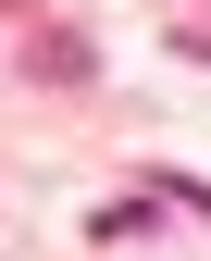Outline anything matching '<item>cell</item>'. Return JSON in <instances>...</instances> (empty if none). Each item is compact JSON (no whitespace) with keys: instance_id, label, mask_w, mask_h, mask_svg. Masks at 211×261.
I'll use <instances>...</instances> for the list:
<instances>
[{"instance_id":"6da1fadb","label":"cell","mask_w":211,"mask_h":261,"mask_svg":"<svg viewBox=\"0 0 211 261\" xmlns=\"http://www.w3.org/2000/svg\"><path fill=\"white\" fill-rule=\"evenodd\" d=\"M25 75H38V87H87V38H75V25H38Z\"/></svg>"},{"instance_id":"7a4b0ae2","label":"cell","mask_w":211,"mask_h":261,"mask_svg":"<svg viewBox=\"0 0 211 261\" xmlns=\"http://www.w3.org/2000/svg\"><path fill=\"white\" fill-rule=\"evenodd\" d=\"M87 237H99V249H149V199H99Z\"/></svg>"},{"instance_id":"3957f363","label":"cell","mask_w":211,"mask_h":261,"mask_svg":"<svg viewBox=\"0 0 211 261\" xmlns=\"http://www.w3.org/2000/svg\"><path fill=\"white\" fill-rule=\"evenodd\" d=\"M162 199H174V212H199V224H211V187H199V174H162Z\"/></svg>"}]
</instances>
